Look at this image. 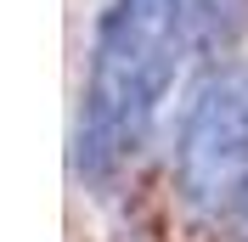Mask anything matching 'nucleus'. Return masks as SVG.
I'll use <instances>...</instances> for the list:
<instances>
[{
	"label": "nucleus",
	"instance_id": "nucleus-1",
	"mask_svg": "<svg viewBox=\"0 0 248 242\" xmlns=\"http://www.w3.org/2000/svg\"><path fill=\"white\" fill-rule=\"evenodd\" d=\"M186 51H192V0H113L102 12L74 152L85 181H108L147 141Z\"/></svg>",
	"mask_w": 248,
	"mask_h": 242
},
{
	"label": "nucleus",
	"instance_id": "nucleus-2",
	"mask_svg": "<svg viewBox=\"0 0 248 242\" xmlns=\"http://www.w3.org/2000/svg\"><path fill=\"white\" fill-rule=\"evenodd\" d=\"M175 192L209 231L248 226V62L220 68L181 119Z\"/></svg>",
	"mask_w": 248,
	"mask_h": 242
}]
</instances>
